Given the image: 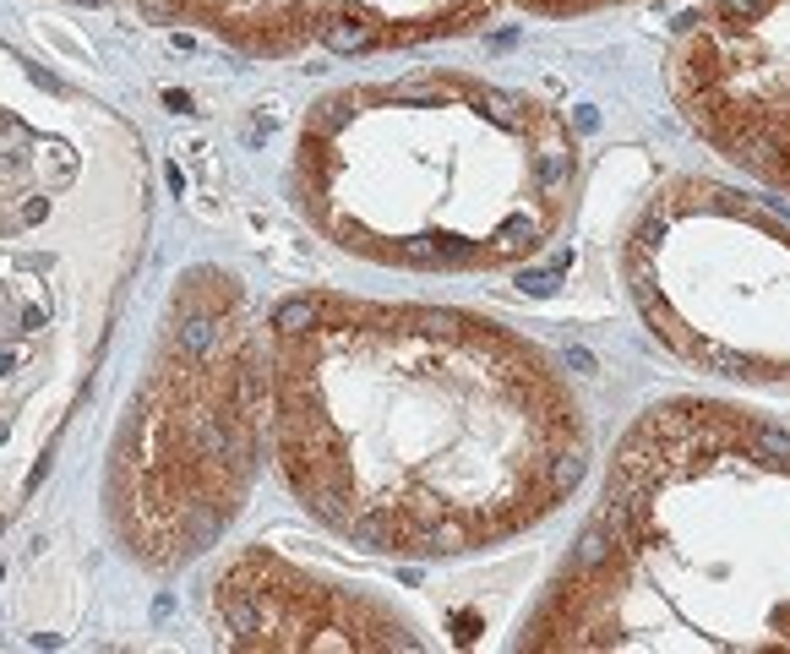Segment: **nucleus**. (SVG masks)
I'll return each mask as SVG.
<instances>
[{
  "label": "nucleus",
  "mask_w": 790,
  "mask_h": 654,
  "mask_svg": "<svg viewBox=\"0 0 790 654\" xmlns=\"http://www.w3.org/2000/svg\"><path fill=\"white\" fill-rule=\"evenodd\" d=\"M643 327L703 377L790 388V218L768 202L670 175L622 246Z\"/></svg>",
  "instance_id": "nucleus-4"
},
{
  "label": "nucleus",
  "mask_w": 790,
  "mask_h": 654,
  "mask_svg": "<svg viewBox=\"0 0 790 654\" xmlns=\"http://www.w3.org/2000/svg\"><path fill=\"white\" fill-rule=\"evenodd\" d=\"M518 649L790 654V420L703 393L649 404Z\"/></svg>",
  "instance_id": "nucleus-2"
},
{
  "label": "nucleus",
  "mask_w": 790,
  "mask_h": 654,
  "mask_svg": "<svg viewBox=\"0 0 790 654\" xmlns=\"http://www.w3.org/2000/svg\"><path fill=\"white\" fill-rule=\"evenodd\" d=\"M213 616L240 649H415V627L360 594L322 583L267 551L240 556L213 583Z\"/></svg>",
  "instance_id": "nucleus-6"
},
{
  "label": "nucleus",
  "mask_w": 790,
  "mask_h": 654,
  "mask_svg": "<svg viewBox=\"0 0 790 654\" xmlns=\"http://www.w3.org/2000/svg\"><path fill=\"white\" fill-rule=\"evenodd\" d=\"M665 88L709 153L790 197V0H703L670 39Z\"/></svg>",
  "instance_id": "nucleus-5"
},
{
  "label": "nucleus",
  "mask_w": 790,
  "mask_h": 654,
  "mask_svg": "<svg viewBox=\"0 0 790 654\" xmlns=\"http://www.w3.org/2000/svg\"><path fill=\"white\" fill-rule=\"evenodd\" d=\"M267 334L284 480L360 551H497L556 518L589 475L573 377L497 316L294 294Z\"/></svg>",
  "instance_id": "nucleus-1"
},
{
  "label": "nucleus",
  "mask_w": 790,
  "mask_h": 654,
  "mask_svg": "<svg viewBox=\"0 0 790 654\" xmlns=\"http://www.w3.org/2000/svg\"><path fill=\"white\" fill-rule=\"evenodd\" d=\"M573 121L469 72L343 88L311 104L294 159L300 207L327 240L415 273L540 262L578 207Z\"/></svg>",
  "instance_id": "nucleus-3"
}]
</instances>
